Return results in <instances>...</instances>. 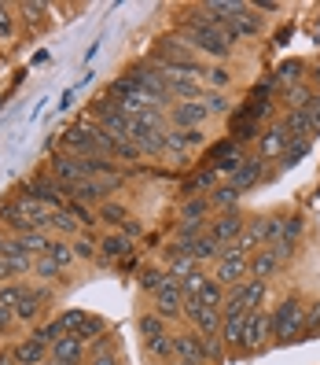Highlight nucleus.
Segmentation results:
<instances>
[{
  "label": "nucleus",
  "mask_w": 320,
  "mask_h": 365,
  "mask_svg": "<svg viewBox=\"0 0 320 365\" xmlns=\"http://www.w3.org/2000/svg\"><path fill=\"white\" fill-rule=\"evenodd\" d=\"M306 307L302 303V295H287L280 299L269 317H272V343H294V339H302V329H306Z\"/></svg>",
  "instance_id": "obj_1"
},
{
  "label": "nucleus",
  "mask_w": 320,
  "mask_h": 365,
  "mask_svg": "<svg viewBox=\"0 0 320 365\" xmlns=\"http://www.w3.org/2000/svg\"><path fill=\"white\" fill-rule=\"evenodd\" d=\"M151 310L169 321V325H177V321H184V288L181 281H174V277L166 273V281L159 284V292L151 295Z\"/></svg>",
  "instance_id": "obj_2"
},
{
  "label": "nucleus",
  "mask_w": 320,
  "mask_h": 365,
  "mask_svg": "<svg viewBox=\"0 0 320 365\" xmlns=\"http://www.w3.org/2000/svg\"><path fill=\"white\" fill-rule=\"evenodd\" d=\"M243 229H247V214H243L240 207L218 210V214H213V218L206 222V236H210L213 244H221V251H225L228 244H236Z\"/></svg>",
  "instance_id": "obj_3"
},
{
  "label": "nucleus",
  "mask_w": 320,
  "mask_h": 365,
  "mask_svg": "<svg viewBox=\"0 0 320 365\" xmlns=\"http://www.w3.org/2000/svg\"><path fill=\"white\" fill-rule=\"evenodd\" d=\"M23 196L45 203V207H52V210H63V207H67V185H59L48 170H41V174H33V178L23 185Z\"/></svg>",
  "instance_id": "obj_4"
},
{
  "label": "nucleus",
  "mask_w": 320,
  "mask_h": 365,
  "mask_svg": "<svg viewBox=\"0 0 320 365\" xmlns=\"http://www.w3.org/2000/svg\"><path fill=\"white\" fill-rule=\"evenodd\" d=\"M184 325H188V329H196L199 336H221L225 314L203 307L199 299H184Z\"/></svg>",
  "instance_id": "obj_5"
},
{
  "label": "nucleus",
  "mask_w": 320,
  "mask_h": 365,
  "mask_svg": "<svg viewBox=\"0 0 320 365\" xmlns=\"http://www.w3.org/2000/svg\"><path fill=\"white\" fill-rule=\"evenodd\" d=\"M269 339H272V317H269V310H250L247 314V336H243V358L265 351Z\"/></svg>",
  "instance_id": "obj_6"
},
{
  "label": "nucleus",
  "mask_w": 320,
  "mask_h": 365,
  "mask_svg": "<svg viewBox=\"0 0 320 365\" xmlns=\"http://www.w3.org/2000/svg\"><path fill=\"white\" fill-rule=\"evenodd\" d=\"M166 115H169V125H174V130H206V122H210V111H206L203 100L174 103Z\"/></svg>",
  "instance_id": "obj_7"
},
{
  "label": "nucleus",
  "mask_w": 320,
  "mask_h": 365,
  "mask_svg": "<svg viewBox=\"0 0 320 365\" xmlns=\"http://www.w3.org/2000/svg\"><path fill=\"white\" fill-rule=\"evenodd\" d=\"M129 255H137L133 251V240H125L122 232H107V236H100V259H96V266L100 269H114V266H122Z\"/></svg>",
  "instance_id": "obj_8"
},
{
  "label": "nucleus",
  "mask_w": 320,
  "mask_h": 365,
  "mask_svg": "<svg viewBox=\"0 0 320 365\" xmlns=\"http://www.w3.org/2000/svg\"><path fill=\"white\" fill-rule=\"evenodd\" d=\"M210 277L228 292V288H236V284L250 281V266H247V259H232V255H221V259L210 266Z\"/></svg>",
  "instance_id": "obj_9"
},
{
  "label": "nucleus",
  "mask_w": 320,
  "mask_h": 365,
  "mask_svg": "<svg viewBox=\"0 0 320 365\" xmlns=\"http://www.w3.org/2000/svg\"><path fill=\"white\" fill-rule=\"evenodd\" d=\"M48 174L59 181V185H81V181H92L89 174H85V163L78 159V155H67V152H55L52 159H48Z\"/></svg>",
  "instance_id": "obj_10"
},
{
  "label": "nucleus",
  "mask_w": 320,
  "mask_h": 365,
  "mask_svg": "<svg viewBox=\"0 0 320 365\" xmlns=\"http://www.w3.org/2000/svg\"><path fill=\"white\" fill-rule=\"evenodd\" d=\"M287 144H291V137H287V125H284V118H280V122H272V125H265V133H262V140L254 144V155H262L265 163H269V159H280Z\"/></svg>",
  "instance_id": "obj_11"
},
{
  "label": "nucleus",
  "mask_w": 320,
  "mask_h": 365,
  "mask_svg": "<svg viewBox=\"0 0 320 365\" xmlns=\"http://www.w3.org/2000/svg\"><path fill=\"white\" fill-rule=\"evenodd\" d=\"M174 361H196V365H206V354H203V336H199L196 329L174 332Z\"/></svg>",
  "instance_id": "obj_12"
},
{
  "label": "nucleus",
  "mask_w": 320,
  "mask_h": 365,
  "mask_svg": "<svg viewBox=\"0 0 320 365\" xmlns=\"http://www.w3.org/2000/svg\"><path fill=\"white\" fill-rule=\"evenodd\" d=\"M85 351H89V343H85L81 336H59V339L52 343L48 358H52V361H63V365H81V361H85Z\"/></svg>",
  "instance_id": "obj_13"
},
{
  "label": "nucleus",
  "mask_w": 320,
  "mask_h": 365,
  "mask_svg": "<svg viewBox=\"0 0 320 365\" xmlns=\"http://www.w3.org/2000/svg\"><path fill=\"white\" fill-rule=\"evenodd\" d=\"M262 174H265V159H262V155H247V163H243L232 178H228V185L236 188L240 196H247V192L262 181Z\"/></svg>",
  "instance_id": "obj_14"
},
{
  "label": "nucleus",
  "mask_w": 320,
  "mask_h": 365,
  "mask_svg": "<svg viewBox=\"0 0 320 365\" xmlns=\"http://www.w3.org/2000/svg\"><path fill=\"white\" fill-rule=\"evenodd\" d=\"M8 351H11V358H15V361H23V365H41V361L48 358V347H45L41 339H33V336H26V339H15Z\"/></svg>",
  "instance_id": "obj_15"
},
{
  "label": "nucleus",
  "mask_w": 320,
  "mask_h": 365,
  "mask_svg": "<svg viewBox=\"0 0 320 365\" xmlns=\"http://www.w3.org/2000/svg\"><path fill=\"white\" fill-rule=\"evenodd\" d=\"M247 266H250V277H254V281H272V277L284 269V266H280V259H276V255H272L269 247L254 251L250 259H247Z\"/></svg>",
  "instance_id": "obj_16"
},
{
  "label": "nucleus",
  "mask_w": 320,
  "mask_h": 365,
  "mask_svg": "<svg viewBox=\"0 0 320 365\" xmlns=\"http://www.w3.org/2000/svg\"><path fill=\"white\" fill-rule=\"evenodd\" d=\"M144 358L151 365H174V332L155 336V339H144Z\"/></svg>",
  "instance_id": "obj_17"
},
{
  "label": "nucleus",
  "mask_w": 320,
  "mask_h": 365,
  "mask_svg": "<svg viewBox=\"0 0 320 365\" xmlns=\"http://www.w3.org/2000/svg\"><path fill=\"white\" fill-rule=\"evenodd\" d=\"M243 336H247V314L225 317V325H221V343L228 347V354H243Z\"/></svg>",
  "instance_id": "obj_18"
},
{
  "label": "nucleus",
  "mask_w": 320,
  "mask_h": 365,
  "mask_svg": "<svg viewBox=\"0 0 320 365\" xmlns=\"http://www.w3.org/2000/svg\"><path fill=\"white\" fill-rule=\"evenodd\" d=\"M48 232H55V240H74V236H81V222L74 218V214L63 207V210H52V218H48Z\"/></svg>",
  "instance_id": "obj_19"
},
{
  "label": "nucleus",
  "mask_w": 320,
  "mask_h": 365,
  "mask_svg": "<svg viewBox=\"0 0 320 365\" xmlns=\"http://www.w3.org/2000/svg\"><path fill=\"white\" fill-rule=\"evenodd\" d=\"M232 26H236V34H240V37H262L265 19H262V11H254L250 4H243L236 15H232Z\"/></svg>",
  "instance_id": "obj_20"
},
{
  "label": "nucleus",
  "mask_w": 320,
  "mask_h": 365,
  "mask_svg": "<svg viewBox=\"0 0 320 365\" xmlns=\"http://www.w3.org/2000/svg\"><path fill=\"white\" fill-rule=\"evenodd\" d=\"M218 185H221V174H218L213 166H206V170H199V174L184 185V200H191V196H210Z\"/></svg>",
  "instance_id": "obj_21"
},
{
  "label": "nucleus",
  "mask_w": 320,
  "mask_h": 365,
  "mask_svg": "<svg viewBox=\"0 0 320 365\" xmlns=\"http://www.w3.org/2000/svg\"><path fill=\"white\" fill-rule=\"evenodd\" d=\"M96 218H100V225H111V232H118L122 222L129 218V207L118 203V200H103V203L96 207Z\"/></svg>",
  "instance_id": "obj_22"
},
{
  "label": "nucleus",
  "mask_w": 320,
  "mask_h": 365,
  "mask_svg": "<svg viewBox=\"0 0 320 365\" xmlns=\"http://www.w3.org/2000/svg\"><path fill=\"white\" fill-rule=\"evenodd\" d=\"M210 218H213L210 196H191L181 203V222H210Z\"/></svg>",
  "instance_id": "obj_23"
},
{
  "label": "nucleus",
  "mask_w": 320,
  "mask_h": 365,
  "mask_svg": "<svg viewBox=\"0 0 320 365\" xmlns=\"http://www.w3.org/2000/svg\"><path fill=\"white\" fill-rule=\"evenodd\" d=\"M70 251H74L78 262H96V259H100V236H92V232L74 236V240H70Z\"/></svg>",
  "instance_id": "obj_24"
},
{
  "label": "nucleus",
  "mask_w": 320,
  "mask_h": 365,
  "mask_svg": "<svg viewBox=\"0 0 320 365\" xmlns=\"http://www.w3.org/2000/svg\"><path fill=\"white\" fill-rule=\"evenodd\" d=\"M137 332H140V343H144V339H155V336H166V332H169V321H162L155 310H144V314L137 317Z\"/></svg>",
  "instance_id": "obj_25"
},
{
  "label": "nucleus",
  "mask_w": 320,
  "mask_h": 365,
  "mask_svg": "<svg viewBox=\"0 0 320 365\" xmlns=\"http://www.w3.org/2000/svg\"><path fill=\"white\" fill-rule=\"evenodd\" d=\"M203 85H206L210 93H228V89H232V71L225 67V63H210Z\"/></svg>",
  "instance_id": "obj_26"
},
{
  "label": "nucleus",
  "mask_w": 320,
  "mask_h": 365,
  "mask_svg": "<svg viewBox=\"0 0 320 365\" xmlns=\"http://www.w3.org/2000/svg\"><path fill=\"white\" fill-rule=\"evenodd\" d=\"M85 321H89V310H81V307H67V310H63V314L55 317V325H59V332H63V336H78Z\"/></svg>",
  "instance_id": "obj_27"
},
{
  "label": "nucleus",
  "mask_w": 320,
  "mask_h": 365,
  "mask_svg": "<svg viewBox=\"0 0 320 365\" xmlns=\"http://www.w3.org/2000/svg\"><path fill=\"white\" fill-rule=\"evenodd\" d=\"M284 125H287V137L291 140H313L309 137V111L302 107V111H287L284 115Z\"/></svg>",
  "instance_id": "obj_28"
},
{
  "label": "nucleus",
  "mask_w": 320,
  "mask_h": 365,
  "mask_svg": "<svg viewBox=\"0 0 320 365\" xmlns=\"http://www.w3.org/2000/svg\"><path fill=\"white\" fill-rule=\"evenodd\" d=\"M316 96V89L313 85H306V81H298V85H287L284 89V100H287V111H302V107H309V100Z\"/></svg>",
  "instance_id": "obj_29"
},
{
  "label": "nucleus",
  "mask_w": 320,
  "mask_h": 365,
  "mask_svg": "<svg viewBox=\"0 0 320 365\" xmlns=\"http://www.w3.org/2000/svg\"><path fill=\"white\" fill-rule=\"evenodd\" d=\"M162 281H166V269H162L159 262H151V266H144V269L137 273V288H140L144 295H155Z\"/></svg>",
  "instance_id": "obj_30"
},
{
  "label": "nucleus",
  "mask_w": 320,
  "mask_h": 365,
  "mask_svg": "<svg viewBox=\"0 0 320 365\" xmlns=\"http://www.w3.org/2000/svg\"><path fill=\"white\" fill-rule=\"evenodd\" d=\"M262 125L258 122H240V118H232V140H236L240 148H247V144H258L262 140Z\"/></svg>",
  "instance_id": "obj_31"
},
{
  "label": "nucleus",
  "mask_w": 320,
  "mask_h": 365,
  "mask_svg": "<svg viewBox=\"0 0 320 365\" xmlns=\"http://www.w3.org/2000/svg\"><path fill=\"white\" fill-rule=\"evenodd\" d=\"M225 295H228V292H225V288H221L218 281H213V277H206L196 299H199L203 307H210V310H221V307H225Z\"/></svg>",
  "instance_id": "obj_32"
},
{
  "label": "nucleus",
  "mask_w": 320,
  "mask_h": 365,
  "mask_svg": "<svg viewBox=\"0 0 320 365\" xmlns=\"http://www.w3.org/2000/svg\"><path fill=\"white\" fill-rule=\"evenodd\" d=\"M162 269L174 277V281H188L191 273H199L203 266L196 262V259H188V255H177V259H169V262H162Z\"/></svg>",
  "instance_id": "obj_33"
},
{
  "label": "nucleus",
  "mask_w": 320,
  "mask_h": 365,
  "mask_svg": "<svg viewBox=\"0 0 320 365\" xmlns=\"http://www.w3.org/2000/svg\"><path fill=\"white\" fill-rule=\"evenodd\" d=\"M55 236L52 232H26V236H18V244H23L26 255H33V259H41V255H48Z\"/></svg>",
  "instance_id": "obj_34"
},
{
  "label": "nucleus",
  "mask_w": 320,
  "mask_h": 365,
  "mask_svg": "<svg viewBox=\"0 0 320 365\" xmlns=\"http://www.w3.org/2000/svg\"><path fill=\"white\" fill-rule=\"evenodd\" d=\"M210 207H213V210H232V207H240V192L232 188L228 181H221L218 188L210 192Z\"/></svg>",
  "instance_id": "obj_35"
},
{
  "label": "nucleus",
  "mask_w": 320,
  "mask_h": 365,
  "mask_svg": "<svg viewBox=\"0 0 320 365\" xmlns=\"http://www.w3.org/2000/svg\"><path fill=\"white\" fill-rule=\"evenodd\" d=\"M45 11H48V4H41V0H23V4H15V19L18 23H30V26H37L41 19H45Z\"/></svg>",
  "instance_id": "obj_36"
},
{
  "label": "nucleus",
  "mask_w": 320,
  "mask_h": 365,
  "mask_svg": "<svg viewBox=\"0 0 320 365\" xmlns=\"http://www.w3.org/2000/svg\"><path fill=\"white\" fill-rule=\"evenodd\" d=\"M203 103H206L210 118H225V115H232V111H236V107H232V100H228V93H210V89H206Z\"/></svg>",
  "instance_id": "obj_37"
},
{
  "label": "nucleus",
  "mask_w": 320,
  "mask_h": 365,
  "mask_svg": "<svg viewBox=\"0 0 320 365\" xmlns=\"http://www.w3.org/2000/svg\"><path fill=\"white\" fill-rule=\"evenodd\" d=\"M48 259L67 273L70 266H78V259H74V251H70V240H52V247H48Z\"/></svg>",
  "instance_id": "obj_38"
},
{
  "label": "nucleus",
  "mask_w": 320,
  "mask_h": 365,
  "mask_svg": "<svg viewBox=\"0 0 320 365\" xmlns=\"http://www.w3.org/2000/svg\"><path fill=\"white\" fill-rule=\"evenodd\" d=\"M309 148H313V140H291V144L284 148V155H280V166H284V170L298 166V163L309 155Z\"/></svg>",
  "instance_id": "obj_39"
},
{
  "label": "nucleus",
  "mask_w": 320,
  "mask_h": 365,
  "mask_svg": "<svg viewBox=\"0 0 320 365\" xmlns=\"http://www.w3.org/2000/svg\"><path fill=\"white\" fill-rule=\"evenodd\" d=\"M302 232H306V218H302V214H284V229H280V240H302ZM276 244V240H272Z\"/></svg>",
  "instance_id": "obj_40"
},
{
  "label": "nucleus",
  "mask_w": 320,
  "mask_h": 365,
  "mask_svg": "<svg viewBox=\"0 0 320 365\" xmlns=\"http://www.w3.org/2000/svg\"><path fill=\"white\" fill-rule=\"evenodd\" d=\"M33 277H37L41 284H55L59 277H63V269H59V266L48 259V255H41V259L33 262Z\"/></svg>",
  "instance_id": "obj_41"
},
{
  "label": "nucleus",
  "mask_w": 320,
  "mask_h": 365,
  "mask_svg": "<svg viewBox=\"0 0 320 365\" xmlns=\"http://www.w3.org/2000/svg\"><path fill=\"white\" fill-rule=\"evenodd\" d=\"M302 71H306V63H302V59H287V63H280V71H276L272 78H276V81H284V85H298V81L306 78Z\"/></svg>",
  "instance_id": "obj_42"
},
{
  "label": "nucleus",
  "mask_w": 320,
  "mask_h": 365,
  "mask_svg": "<svg viewBox=\"0 0 320 365\" xmlns=\"http://www.w3.org/2000/svg\"><path fill=\"white\" fill-rule=\"evenodd\" d=\"M100 354H118V339H114L111 332H103L100 339L89 343V351H85V361H89V358H100Z\"/></svg>",
  "instance_id": "obj_43"
},
{
  "label": "nucleus",
  "mask_w": 320,
  "mask_h": 365,
  "mask_svg": "<svg viewBox=\"0 0 320 365\" xmlns=\"http://www.w3.org/2000/svg\"><path fill=\"white\" fill-rule=\"evenodd\" d=\"M203 354H206V365H218V361H225L228 347L221 343V336H203Z\"/></svg>",
  "instance_id": "obj_44"
},
{
  "label": "nucleus",
  "mask_w": 320,
  "mask_h": 365,
  "mask_svg": "<svg viewBox=\"0 0 320 365\" xmlns=\"http://www.w3.org/2000/svg\"><path fill=\"white\" fill-rule=\"evenodd\" d=\"M118 166H125V163H140L144 155H140V148L133 144V140H114V155H111Z\"/></svg>",
  "instance_id": "obj_45"
},
{
  "label": "nucleus",
  "mask_w": 320,
  "mask_h": 365,
  "mask_svg": "<svg viewBox=\"0 0 320 365\" xmlns=\"http://www.w3.org/2000/svg\"><path fill=\"white\" fill-rule=\"evenodd\" d=\"M67 210L81 222V229H85V232H92V229L100 225V218H96V210H92V207H85V203H67Z\"/></svg>",
  "instance_id": "obj_46"
},
{
  "label": "nucleus",
  "mask_w": 320,
  "mask_h": 365,
  "mask_svg": "<svg viewBox=\"0 0 320 365\" xmlns=\"http://www.w3.org/2000/svg\"><path fill=\"white\" fill-rule=\"evenodd\" d=\"M15 23H18V19H15V4H0V41H4V45L15 37Z\"/></svg>",
  "instance_id": "obj_47"
},
{
  "label": "nucleus",
  "mask_w": 320,
  "mask_h": 365,
  "mask_svg": "<svg viewBox=\"0 0 320 365\" xmlns=\"http://www.w3.org/2000/svg\"><path fill=\"white\" fill-rule=\"evenodd\" d=\"M103 332H107V321H103L100 314H89V321L81 325V332H78V336H81L85 343H92V339H100Z\"/></svg>",
  "instance_id": "obj_48"
},
{
  "label": "nucleus",
  "mask_w": 320,
  "mask_h": 365,
  "mask_svg": "<svg viewBox=\"0 0 320 365\" xmlns=\"http://www.w3.org/2000/svg\"><path fill=\"white\" fill-rule=\"evenodd\" d=\"M203 232H206V222H181L174 229V240L177 244H188V240H196V236H203Z\"/></svg>",
  "instance_id": "obj_49"
},
{
  "label": "nucleus",
  "mask_w": 320,
  "mask_h": 365,
  "mask_svg": "<svg viewBox=\"0 0 320 365\" xmlns=\"http://www.w3.org/2000/svg\"><path fill=\"white\" fill-rule=\"evenodd\" d=\"M309 336H320V299L306 307V329H302V339H309Z\"/></svg>",
  "instance_id": "obj_50"
},
{
  "label": "nucleus",
  "mask_w": 320,
  "mask_h": 365,
  "mask_svg": "<svg viewBox=\"0 0 320 365\" xmlns=\"http://www.w3.org/2000/svg\"><path fill=\"white\" fill-rule=\"evenodd\" d=\"M269 251L280 259V266H287L294 255H298V244H294V240H276V244H269Z\"/></svg>",
  "instance_id": "obj_51"
},
{
  "label": "nucleus",
  "mask_w": 320,
  "mask_h": 365,
  "mask_svg": "<svg viewBox=\"0 0 320 365\" xmlns=\"http://www.w3.org/2000/svg\"><path fill=\"white\" fill-rule=\"evenodd\" d=\"M306 111H309V137H320V93L309 100Z\"/></svg>",
  "instance_id": "obj_52"
},
{
  "label": "nucleus",
  "mask_w": 320,
  "mask_h": 365,
  "mask_svg": "<svg viewBox=\"0 0 320 365\" xmlns=\"http://www.w3.org/2000/svg\"><path fill=\"white\" fill-rule=\"evenodd\" d=\"M118 232L125 236V240H137V236H144V222H140V218H133V214H129V218L122 222V229H118Z\"/></svg>",
  "instance_id": "obj_53"
},
{
  "label": "nucleus",
  "mask_w": 320,
  "mask_h": 365,
  "mask_svg": "<svg viewBox=\"0 0 320 365\" xmlns=\"http://www.w3.org/2000/svg\"><path fill=\"white\" fill-rule=\"evenodd\" d=\"M15 329H18V321H15V310L0 307V336H8V332H15Z\"/></svg>",
  "instance_id": "obj_54"
},
{
  "label": "nucleus",
  "mask_w": 320,
  "mask_h": 365,
  "mask_svg": "<svg viewBox=\"0 0 320 365\" xmlns=\"http://www.w3.org/2000/svg\"><path fill=\"white\" fill-rule=\"evenodd\" d=\"M250 8H254V11H280L284 4H276V0H254Z\"/></svg>",
  "instance_id": "obj_55"
},
{
  "label": "nucleus",
  "mask_w": 320,
  "mask_h": 365,
  "mask_svg": "<svg viewBox=\"0 0 320 365\" xmlns=\"http://www.w3.org/2000/svg\"><path fill=\"white\" fill-rule=\"evenodd\" d=\"M4 244H8V232L0 229V255H4Z\"/></svg>",
  "instance_id": "obj_56"
},
{
  "label": "nucleus",
  "mask_w": 320,
  "mask_h": 365,
  "mask_svg": "<svg viewBox=\"0 0 320 365\" xmlns=\"http://www.w3.org/2000/svg\"><path fill=\"white\" fill-rule=\"evenodd\" d=\"M313 89H320V67L313 71Z\"/></svg>",
  "instance_id": "obj_57"
},
{
  "label": "nucleus",
  "mask_w": 320,
  "mask_h": 365,
  "mask_svg": "<svg viewBox=\"0 0 320 365\" xmlns=\"http://www.w3.org/2000/svg\"><path fill=\"white\" fill-rule=\"evenodd\" d=\"M41 365H55V361H52V358H45V361H41Z\"/></svg>",
  "instance_id": "obj_58"
},
{
  "label": "nucleus",
  "mask_w": 320,
  "mask_h": 365,
  "mask_svg": "<svg viewBox=\"0 0 320 365\" xmlns=\"http://www.w3.org/2000/svg\"><path fill=\"white\" fill-rule=\"evenodd\" d=\"M174 365H196V361H174Z\"/></svg>",
  "instance_id": "obj_59"
},
{
  "label": "nucleus",
  "mask_w": 320,
  "mask_h": 365,
  "mask_svg": "<svg viewBox=\"0 0 320 365\" xmlns=\"http://www.w3.org/2000/svg\"><path fill=\"white\" fill-rule=\"evenodd\" d=\"M15 365H23V361H15Z\"/></svg>",
  "instance_id": "obj_60"
},
{
  "label": "nucleus",
  "mask_w": 320,
  "mask_h": 365,
  "mask_svg": "<svg viewBox=\"0 0 320 365\" xmlns=\"http://www.w3.org/2000/svg\"><path fill=\"white\" fill-rule=\"evenodd\" d=\"M55 365H63V361H55Z\"/></svg>",
  "instance_id": "obj_61"
}]
</instances>
